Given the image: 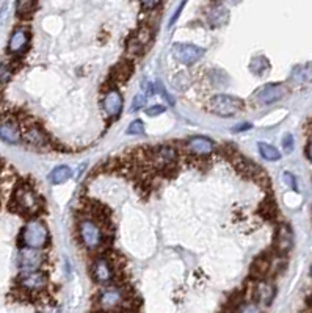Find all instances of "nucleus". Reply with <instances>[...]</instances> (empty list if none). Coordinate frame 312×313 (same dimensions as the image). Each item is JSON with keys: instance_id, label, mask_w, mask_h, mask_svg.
<instances>
[{"instance_id": "obj_1", "label": "nucleus", "mask_w": 312, "mask_h": 313, "mask_svg": "<svg viewBox=\"0 0 312 313\" xmlns=\"http://www.w3.org/2000/svg\"><path fill=\"white\" fill-rule=\"evenodd\" d=\"M22 240L25 243V248L41 249L49 241V230L41 221H32L24 227Z\"/></svg>"}, {"instance_id": "obj_2", "label": "nucleus", "mask_w": 312, "mask_h": 313, "mask_svg": "<svg viewBox=\"0 0 312 313\" xmlns=\"http://www.w3.org/2000/svg\"><path fill=\"white\" fill-rule=\"evenodd\" d=\"M210 108L218 116H234L243 108V100L228 94H218L210 99Z\"/></svg>"}, {"instance_id": "obj_3", "label": "nucleus", "mask_w": 312, "mask_h": 313, "mask_svg": "<svg viewBox=\"0 0 312 313\" xmlns=\"http://www.w3.org/2000/svg\"><path fill=\"white\" fill-rule=\"evenodd\" d=\"M14 202L17 210L25 213H36L41 207V199L30 187H19L14 193Z\"/></svg>"}, {"instance_id": "obj_4", "label": "nucleus", "mask_w": 312, "mask_h": 313, "mask_svg": "<svg viewBox=\"0 0 312 313\" xmlns=\"http://www.w3.org/2000/svg\"><path fill=\"white\" fill-rule=\"evenodd\" d=\"M79 235L82 243L88 248V249H98L102 245V232L99 229V226L91 219H83L79 224Z\"/></svg>"}, {"instance_id": "obj_5", "label": "nucleus", "mask_w": 312, "mask_h": 313, "mask_svg": "<svg viewBox=\"0 0 312 313\" xmlns=\"http://www.w3.org/2000/svg\"><path fill=\"white\" fill-rule=\"evenodd\" d=\"M173 55L174 58L183 64H195L199 61L204 55V49H201L195 44L187 43H177L173 46Z\"/></svg>"}, {"instance_id": "obj_6", "label": "nucleus", "mask_w": 312, "mask_h": 313, "mask_svg": "<svg viewBox=\"0 0 312 313\" xmlns=\"http://www.w3.org/2000/svg\"><path fill=\"white\" fill-rule=\"evenodd\" d=\"M17 284L28 291H41L47 285V277L41 271H22L17 277Z\"/></svg>"}, {"instance_id": "obj_7", "label": "nucleus", "mask_w": 312, "mask_h": 313, "mask_svg": "<svg viewBox=\"0 0 312 313\" xmlns=\"http://www.w3.org/2000/svg\"><path fill=\"white\" fill-rule=\"evenodd\" d=\"M43 263V254L40 249L24 248L19 251L17 255V265L24 271H36L40 265Z\"/></svg>"}, {"instance_id": "obj_8", "label": "nucleus", "mask_w": 312, "mask_h": 313, "mask_svg": "<svg viewBox=\"0 0 312 313\" xmlns=\"http://www.w3.org/2000/svg\"><path fill=\"white\" fill-rule=\"evenodd\" d=\"M286 94H287V88L284 85L271 83V85H265L259 91H256L254 96L261 103H271V102H276V100L283 99Z\"/></svg>"}, {"instance_id": "obj_9", "label": "nucleus", "mask_w": 312, "mask_h": 313, "mask_svg": "<svg viewBox=\"0 0 312 313\" xmlns=\"http://www.w3.org/2000/svg\"><path fill=\"white\" fill-rule=\"evenodd\" d=\"M98 302L102 310L112 311L124 302V294L119 288H105L104 291H101Z\"/></svg>"}, {"instance_id": "obj_10", "label": "nucleus", "mask_w": 312, "mask_h": 313, "mask_svg": "<svg viewBox=\"0 0 312 313\" xmlns=\"http://www.w3.org/2000/svg\"><path fill=\"white\" fill-rule=\"evenodd\" d=\"M91 274H93V279L98 284H107L113 279V268L110 265V262L107 259H98L93 263V268H91Z\"/></svg>"}, {"instance_id": "obj_11", "label": "nucleus", "mask_w": 312, "mask_h": 313, "mask_svg": "<svg viewBox=\"0 0 312 313\" xmlns=\"http://www.w3.org/2000/svg\"><path fill=\"white\" fill-rule=\"evenodd\" d=\"M102 107H104V112H105L110 118L119 116L121 110H122V96L118 93L116 89L108 91V93L105 94V97H104Z\"/></svg>"}, {"instance_id": "obj_12", "label": "nucleus", "mask_w": 312, "mask_h": 313, "mask_svg": "<svg viewBox=\"0 0 312 313\" xmlns=\"http://www.w3.org/2000/svg\"><path fill=\"white\" fill-rule=\"evenodd\" d=\"M30 41V33L27 28L24 27H19V28H16L13 33H11V38L8 41V50L11 53H21L25 50L27 44Z\"/></svg>"}, {"instance_id": "obj_13", "label": "nucleus", "mask_w": 312, "mask_h": 313, "mask_svg": "<svg viewBox=\"0 0 312 313\" xmlns=\"http://www.w3.org/2000/svg\"><path fill=\"white\" fill-rule=\"evenodd\" d=\"M293 246V233L292 229L287 224H281L278 227L276 236H274V248L279 254H286Z\"/></svg>"}, {"instance_id": "obj_14", "label": "nucleus", "mask_w": 312, "mask_h": 313, "mask_svg": "<svg viewBox=\"0 0 312 313\" xmlns=\"http://www.w3.org/2000/svg\"><path fill=\"white\" fill-rule=\"evenodd\" d=\"M0 140L8 143V144H16L21 141V132L19 127L13 121H7L0 125Z\"/></svg>"}, {"instance_id": "obj_15", "label": "nucleus", "mask_w": 312, "mask_h": 313, "mask_svg": "<svg viewBox=\"0 0 312 313\" xmlns=\"http://www.w3.org/2000/svg\"><path fill=\"white\" fill-rule=\"evenodd\" d=\"M132 74H134V64L131 61H127V60H122L112 69V72H110V77L118 83H124V82H127L131 79Z\"/></svg>"}, {"instance_id": "obj_16", "label": "nucleus", "mask_w": 312, "mask_h": 313, "mask_svg": "<svg viewBox=\"0 0 312 313\" xmlns=\"http://www.w3.org/2000/svg\"><path fill=\"white\" fill-rule=\"evenodd\" d=\"M228 19H229V13L222 4H215L207 13V21L212 27H222L228 22Z\"/></svg>"}, {"instance_id": "obj_17", "label": "nucleus", "mask_w": 312, "mask_h": 313, "mask_svg": "<svg viewBox=\"0 0 312 313\" xmlns=\"http://www.w3.org/2000/svg\"><path fill=\"white\" fill-rule=\"evenodd\" d=\"M189 149L198 155H207L215 149V144L204 136H195L189 141Z\"/></svg>"}, {"instance_id": "obj_18", "label": "nucleus", "mask_w": 312, "mask_h": 313, "mask_svg": "<svg viewBox=\"0 0 312 313\" xmlns=\"http://www.w3.org/2000/svg\"><path fill=\"white\" fill-rule=\"evenodd\" d=\"M152 158L151 161L154 164H159V166H168L176 160V152L171 147H159V149L152 151Z\"/></svg>"}, {"instance_id": "obj_19", "label": "nucleus", "mask_w": 312, "mask_h": 313, "mask_svg": "<svg viewBox=\"0 0 312 313\" xmlns=\"http://www.w3.org/2000/svg\"><path fill=\"white\" fill-rule=\"evenodd\" d=\"M24 140L28 144L35 146V147H44V146H47V136L43 133L41 128L36 127V125H30L27 128L25 133H24Z\"/></svg>"}, {"instance_id": "obj_20", "label": "nucleus", "mask_w": 312, "mask_h": 313, "mask_svg": "<svg viewBox=\"0 0 312 313\" xmlns=\"http://www.w3.org/2000/svg\"><path fill=\"white\" fill-rule=\"evenodd\" d=\"M254 298H256V301L264 304V305H270L273 298H274V287L271 284L261 282L254 290Z\"/></svg>"}, {"instance_id": "obj_21", "label": "nucleus", "mask_w": 312, "mask_h": 313, "mask_svg": "<svg viewBox=\"0 0 312 313\" xmlns=\"http://www.w3.org/2000/svg\"><path fill=\"white\" fill-rule=\"evenodd\" d=\"M270 265H271V262H270V257L267 254L259 255L251 265V275H254V277H264L267 271L270 269Z\"/></svg>"}, {"instance_id": "obj_22", "label": "nucleus", "mask_w": 312, "mask_h": 313, "mask_svg": "<svg viewBox=\"0 0 312 313\" xmlns=\"http://www.w3.org/2000/svg\"><path fill=\"white\" fill-rule=\"evenodd\" d=\"M290 80L295 85H304L309 83L312 80V66L306 64V66H297L292 72Z\"/></svg>"}, {"instance_id": "obj_23", "label": "nucleus", "mask_w": 312, "mask_h": 313, "mask_svg": "<svg viewBox=\"0 0 312 313\" xmlns=\"http://www.w3.org/2000/svg\"><path fill=\"white\" fill-rule=\"evenodd\" d=\"M71 176H72V171L68 166H58L50 172L49 180L53 183V185H60V183L68 182L71 179Z\"/></svg>"}, {"instance_id": "obj_24", "label": "nucleus", "mask_w": 312, "mask_h": 313, "mask_svg": "<svg viewBox=\"0 0 312 313\" xmlns=\"http://www.w3.org/2000/svg\"><path fill=\"white\" fill-rule=\"evenodd\" d=\"M270 69V63L265 57H256L249 63V71L256 76H264V74Z\"/></svg>"}, {"instance_id": "obj_25", "label": "nucleus", "mask_w": 312, "mask_h": 313, "mask_svg": "<svg viewBox=\"0 0 312 313\" xmlns=\"http://www.w3.org/2000/svg\"><path fill=\"white\" fill-rule=\"evenodd\" d=\"M258 147H259V152H261L262 158H265V160L276 161V160L281 158V152L276 149V147H273V146H270L267 143H259Z\"/></svg>"}, {"instance_id": "obj_26", "label": "nucleus", "mask_w": 312, "mask_h": 313, "mask_svg": "<svg viewBox=\"0 0 312 313\" xmlns=\"http://www.w3.org/2000/svg\"><path fill=\"white\" fill-rule=\"evenodd\" d=\"M259 212H261V215L265 216L267 219H273L274 216L278 215V207L274 205V202H271V200H265L264 204L261 205Z\"/></svg>"}, {"instance_id": "obj_27", "label": "nucleus", "mask_w": 312, "mask_h": 313, "mask_svg": "<svg viewBox=\"0 0 312 313\" xmlns=\"http://www.w3.org/2000/svg\"><path fill=\"white\" fill-rule=\"evenodd\" d=\"M16 8H17V14L21 17L24 16H30L35 8H36V2H30V0H24V2H17L16 4Z\"/></svg>"}, {"instance_id": "obj_28", "label": "nucleus", "mask_w": 312, "mask_h": 313, "mask_svg": "<svg viewBox=\"0 0 312 313\" xmlns=\"http://www.w3.org/2000/svg\"><path fill=\"white\" fill-rule=\"evenodd\" d=\"M144 133V124L143 121L137 119L129 127H127V135H143Z\"/></svg>"}, {"instance_id": "obj_29", "label": "nucleus", "mask_w": 312, "mask_h": 313, "mask_svg": "<svg viewBox=\"0 0 312 313\" xmlns=\"http://www.w3.org/2000/svg\"><path fill=\"white\" fill-rule=\"evenodd\" d=\"M13 76V71L8 64H0V83H7Z\"/></svg>"}, {"instance_id": "obj_30", "label": "nucleus", "mask_w": 312, "mask_h": 313, "mask_svg": "<svg viewBox=\"0 0 312 313\" xmlns=\"http://www.w3.org/2000/svg\"><path fill=\"white\" fill-rule=\"evenodd\" d=\"M146 105V96L144 94H137L135 97H134V103H132V110H140V108H143Z\"/></svg>"}, {"instance_id": "obj_31", "label": "nucleus", "mask_w": 312, "mask_h": 313, "mask_svg": "<svg viewBox=\"0 0 312 313\" xmlns=\"http://www.w3.org/2000/svg\"><path fill=\"white\" fill-rule=\"evenodd\" d=\"M283 180H284V183L287 187H290V188H293L295 190L297 188V182H295V177H293L290 172H284L283 174Z\"/></svg>"}, {"instance_id": "obj_32", "label": "nucleus", "mask_w": 312, "mask_h": 313, "mask_svg": "<svg viewBox=\"0 0 312 313\" xmlns=\"http://www.w3.org/2000/svg\"><path fill=\"white\" fill-rule=\"evenodd\" d=\"M283 149L286 152H292V149H293V136L292 135H286L283 138Z\"/></svg>"}, {"instance_id": "obj_33", "label": "nucleus", "mask_w": 312, "mask_h": 313, "mask_svg": "<svg viewBox=\"0 0 312 313\" xmlns=\"http://www.w3.org/2000/svg\"><path fill=\"white\" fill-rule=\"evenodd\" d=\"M238 313H262V311H261V308L256 304H246V305H243L240 308V311H238Z\"/></svg>"}, {"instance_id": "obj_34", "label": "nucleus", "mask_w": 312, "mask_h": 313, "mask_svg": "<svg viewBox=\"0 0 312 313\" xmlns=\"http://www.w3.org/2000/svg\"><path fill=\"white\" fill-rule=\"evenodd\" d=\"M165 112V108L162 107V105H154V107H151V108H148V113L149 116H159L160 113H163Z\"/></svg>"}, {"instance_id": "obj_35", "label": "nucleus", "mask_w": 312, "mask_h": 313, "mask_svg": "<svg viewBox=\"0 0 312 313\" xmlns=\"http://www.w3.org/2000/svg\"><path fill=\"white\" fill-rule=\"evenodd\" d=\"M160 4L159 2H143L141 4V7L144 8V10H154L155 7H159Z\"/></svg>"}, {"instance_id": "obj_36", "label": "nucleus", "mask_w": 312, "mask_h": 313, "mask_svg": "<svg viewBox=\"0 0 312 313\" xmlns=\"http://www.w3.org/2000/svg\"><path fill=\"white\" fill-rule=\"evenodd\" d=\"M183 5H185V4H183V2H182V4L179 5V8L176 10V13H174V16L171 17V21H170V25H174V22H176V19H177V17H179V14H180V10L183 8Z\"/></svg>"}, {"instance_id": "obj_37", "label": "nucleus", "mask_w": 312, "mask_h": 313, "mask_svg": "<svg viewBox=\"0 0 312 313\" xmlns=\"http://www.w3.org/2000/svg\"><path fill=\"white\" fill-rule=\"evenodd\" d=\"M40 313H60V308H57V307H52V305H49V307H46V308H43Z\"/></svg>"}, {"instance_id": "obj_38", "label": "nucleus", "mask_w": 312, "mask_h": 313, "mask_svg": "<svg viewBox=\"0 0 312 313\" xmlns=\"http://www.w3.org/2000/svg\"><path fill=\"white\" fill-rule=\"evenodd\" d=\"M251 127V124H245V125H238V127H235L234 130L235 132H240V130H245V128H249Z\"/></svg>"}, {"instance_id": "obj_39", "label": "nucleus", "mask_w": 312, "mask_h": 313, "mask_svg": "<svg viewBox=\"0 0 312 313\" xmlns=\"http://www.w3.org/2000/svg\"><path fill=\"white\" fill-rule=\"evenodd\" d=\"M307 157L312 160V143L309 144V147H307Z\"/></svg>"}]
</instances>
